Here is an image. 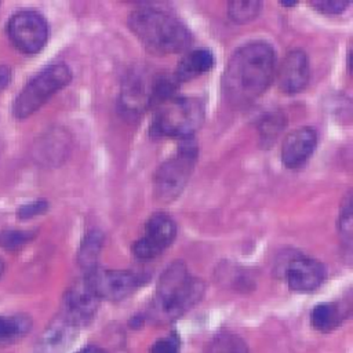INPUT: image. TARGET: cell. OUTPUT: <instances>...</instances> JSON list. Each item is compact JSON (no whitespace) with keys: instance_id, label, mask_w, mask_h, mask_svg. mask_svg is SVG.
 <instances>
[{"instance_id":"obj_1","label":"cell","mask_w":353,"mask_h":353,"mask_svg":"<svg viewBox=\"0 0 353 353\" xmlns=\"http://www.w3.org/2000/svg\"><path fill=\"white\" fill-rule=\"evenodd\" d=\"M276 74V52L266 41H251L239 47L228 61L222 87L225 98L244 106L259 98Z\"/></svg>"},{"instance_id":"obj_2","label":"cell","mask_w":353,"mask_h":353,"mask_svg":"<svg viewBox=\"0 0 353 353\" xmlns=\"http://www.w3.org/2000/svg\"><path fill=\"white\" fill-rule=\"evenodd\" d=\"M128 26L139 41L159 55L178 54L192 43L188 26L175 15L154 7H141L128 17Z\"/></svg>"},{"instance_id":"obj_3","label":"cell","mask_w":353,"mask_h":353,"mask_svg":"<svg viewBox=\"0 0 353 353\" xmlns=\"http://www.w3.org/2000/svg\"><path fill=\"white\" fill-rule=\"evenodd\" d=\"M204 295V283L193 276L185 263H171L160 276L150 314L160 323L179 319Z\"/></svg>"},{"instance_id":"obj_4","label":"cell","mask_w":353,"mask_h":353,"mask_svg":"<svg viewBox=\"0 0 353 353\" xmlns=\"http://www.w3.org/2000/svg\"><path fill=\"white\" fill-rule=\"evenodd\" d=\"M205 109L200 99L189 97H171L157 105L150 123L154 137L190 138L204 123Z\"/></svg>"},{"instance_id":"obj_5","label":"cell","mask_w":353,"mask_h":353,"mask_svg":"<svg viewBox=\"0 0 353 353\" xmlns=\"http://www.w3.org/2000/svg\"><path fill=\"white\" fill-rule=\"evenodd\" d=\"M72 80L70 69L63 63L50 65L39 72L14 101L12 112L17 119H26L39 110L55 92Z\"/></svg>"},{"instance_id":"obj_6","label":"cell","mask_w":353,"mask_h":353,"mask_svg":"<svg viewBox=\"0 0 353 353\" xmlns=\"http://www.w3.org/2000/svg\"><path fill=\"white\" fill-rule=\"evenodd\" d=\"M196 157V148L185 145L157 168L153 176V193L159 201H172L182 193L193 171Z\"/></svg>"},{"instance_id":"obj_7","label":"cell","mask_w":353,"mask_h":353,"mask_svg":"<svg viewBox=\"0 0 353 353\" xmlns=\"http://www.w3.org/2000/svg\"><path fill=\"white\" fill-rule=\"evenodd\" d=\"M8 36L12 44L23 54H36L47 43L48 25L36 11L25 10L14 14L8 21Z\"/></svg>"},{"instance_id":"obj_8","label":"cell","mask_w":353,"mask_h":353,"mask_svg":"<svg viewBox=\"0 0 353 353\" xmlns=\"http://www.w3.org/2000/svg\"><path fill=\"white\" fill-rule=\"evenodd\" d=\"M176 236V225L165 212H154L145 225L143 234L134 243L132 254L139 261L159 256Z\"/></svg>"},{"instance_id":"obj_9","label":"cell","mask_w":353,"mask_h":353,"mask_svg":"<svg viewBox=\"0 0 353 353\" xmlns=\"http://www.w3.org/2000/svg\"><path fill=\"white\" fill-rule=\"evenodd\" d=\"M84 280L99 299L108 301L125 299L142 284V277L131 270H108L101 268L85 273Z\"/></svg>"},{"instance_id":"obj_10","label":"cell","mask_w":353,"mask_h":353,"mask_svg":"<svg viewBox=\"0 0 353 353\" xmlns=\"http://www.w3.org/2000/svg\"><path fill=\"white\" fill-rule=\"evenodd\" d=\"M77 335L79 325L62 312L41 332L36 345V353H66Z\"/></svg>"},{"instance_id":"obj_11","label":"cell","mask_w":353,"mask_h":353,"mask_svg":"<svg viewBox=\"0 0 353 353\" xmlns=\"http://www.w3.org/2000/svg\"><path fill=\"white\" fill-rule=\"evenodd\" d=\"M309 77L310 69L307 55L299 48L291 50L284 57L276 73L279 88L285 94H296L302 91L307 85Z\"/></svg>"},{"instance_id":"obj_12","label":"cell","mask_w":353,"mask_h":353,"mask_svg":"<svg viewBox=\"0 0 353 353\" xmlns=\"http://www.w3.org/2000/svg\"><path fill=\"white\" fill-rule=\"evenodd\" d=\"M98 305L99 298L83 279L66 291L63 298V313L80 327L92 320Z\"/></svg>"},{"instance_id":"obj_13","label":"cell","mask_w":353,"mask_h":353,"mask_svg":"<svg viewBox=\"0 0 353 353\" xmlns=\"http://www.w3.org/2000/svg\"><path fill=\"white\" fill-rule=\"evenodd\" d=\"M317 145V134L312 127H299L287 134L281 145V161L287 168L303 165L313 154Z\"/></svg>"},{"instance_id":"obj_14","label":"cell","mask_w":353,"mask_h":353,"mask_svg":"<svg viewBox=\"0 0 353 353\" xmlns=\"http://www.w3.org/2000/svg\"><path fill=\"white\" fill-rule=\"evenodd\" d=\"M325 268L313 258H295L285 270L288 287L296 292H310L317 290L325 279Z\"/></svg>"},{"instance_id":"obj_15","label":"cell","mask_w":353,"mask_h":353,"mask_svg":"<svg viewBox=\"0 0 353 353\" xmlns=\"http://www.w3.org/2000/svg\"><path fill=\"white\" fill-rule=\"evenodd\" d=\"M212 66H214L212 52L207 48H199L188 52L181 59L172 76L175 81L179 84L208 72Z\"/></svg>"},{"instance_id":"obj_16","label":"cell","mask_w":353,"mask_h":353,"mask_svg":"<svg viewBox=\"0 0 353 353\" xmlns=\"http://www.w3.org/2000/svg\"><path fill=\"white\" fill-rule=\"evenodd\" d=\"M343 319V309L335 302L319 303L313 307L310 314L312 325L321 332H330L335 330Z\"/></svg>"},{"instance_id":"obj_17","label":"cell","mask_w":353,"mask_h":353,"mask_svg":"<svg viewBox=\"0 0 353 353\" xmlns=\"http://www.w3.org/2000/svg\"><path fill=\"white\" fill-rule=\"evenodd\" d=\"M32 328V319L26 314H0V345H8L23 338Z\"/></svg>"},{"instance_id":"obj_18","label":"cell","mask_w":353,"mask_h":353,"mask_svg":"<svg viewBox=\"0 0 353 353\" xmlns=\"http://www.w3.org/2000/svg\"><path fill=\"white\" fill-rule=\"evenodd\" d=\"M102 243H103V236L98 230H91L84 237L79 251V263L85 270V273L98 268L97 263H98Z\"/></svg>"},{"instance_id":"obj_19","label":"cell","mask_w":353,"mask_h":353,"mask_svg":"<svg viewBox=\"0 0 353 353\" xmlns=\"http://www.w3.org/2000/svg\"><path fill=\"white\" fill-rule=\"evenodd\" d=\"M204 353H248V347L239 335L222 332L207 343Z\"/></svg>"},{"instance_id":"obj_20","label":"cell","mask_w":353,"mask_h":353,"mask_svg":"<svg viewBox=\"0 0 353 353\" xmlns=\"http://www.w3.org/2000/svg\"><path fill=\"white\" fill-rule=\"evenodd\" d=\"M262 7L261 1L251 0V1H230L228 4V14L229 18L234 23H247L256 18Z\"/></svg>"},{"instance_id":"obj_21","label":"cell","mask_w":353,"mask_h":353,"mask_svg":"<svg viewBox=\"0 0 353 353\" xmlns=\"http://www.w3.org/2000/svg\"><path fill=\"white\" fill-rule=\"evenodd\" d=\"M36 236V232L33 230H15L8 229L0 232V245L4 250L15 251L28 244L30 240H33Z\"/></svg>"},{"instance_id":"obj_22","label":"cell","mask_w":353,"mask_h":353,"mask_svg":"<svg viewBox=\"0 0 353 353\" xmlns=\"http://www.w3.org/2000/svg\"><path fill=\"white\" fill-rule=\"evenodd\" d=\"M284 124H285V119L281 113H270L265 116V119L259 124V134H261L262 142L265 143L273 142L284 128Z\"/></svg>"},{"instance_id":"obj_23","label":"cell","mask_w":353,"mask_h":353,"mask_svg":"<svg viewBox=\"0 0 353 353\" xmlns=\"http://www.w3.org/2000/svg\"><path fill=\"white\" fill-rule=\"evenodd\" d=\"M338 226H339V233H341L342 243L350 250V247H352V201H350V193L343 199Z\"/></svg>"},{"instance_id":"obj_24","label":"cell","mask_w":353,"mask_h":353,"mask_svg":"<svg viewBox=\"0 0 353 353\" xmlns=\"http://www.w3.org/2000/svg\"><path fill=\"white\" fill-rule=\"evenodd\" d=\"M150 353H179V338L175 334L157 339L152 347Z\"/></svg>"},{"instance_id":"obj_25","label":"cell","mask_w":353,"mask_h":353,"mask_svg":"<svg viewBox=\"0 0 353 353\" xmlns=\"http://www.w3.org/2000/svg\"><path fill=\"white\" fill-rule=\"evenodd\" d=\"M310 6L323 14H341L349 6L346 0H316L310 1Z\"/></svg>"},{"instance_id":"obj_26","label":"cell","mask_w":353,"mask_h":353,"mask_svg":"<svg viewBox=\"0 0 353 353\" xmlns=\"http://www.w3.org/2000/svg\"><path fill=\"white\" fill-rule=\"evenodd\" d=\"M48 210V203L46 200H36L32 203H28L18 210V218L19 219H29L36 215H40Z\"/></svg>"},{"instance_id":"obj_27","label":"cell","mask_w":353,"mask_h":353,"mask_svg":"<svg viewBox=\"0 0 353 353\" xmlns=\"http://www.w3.org/2000/svg\"><path fill=\"white\" fill-rule=\"evenodd\" d=\"M11 80V72L7 66L0 65V91L4 90Z\"/></svg>"},{"instance_id":"obj_28","label":"cell","mask_w":353,"mask_h":353,"mask_svg":"<svg viewBox=\"0 0 353 353\" xmlns=\"http://www.w3.org/2000/svg\"><path fill=\"white\" fill-rule=\"evenodd\" d=\"M77 353H106V352L102 347H99V346L88 345V346L83 347L80 352H77Z\"/></svg>"},{"instance_id":"obj_29","label":"cell","mask_w":353,"mask_h":353,"mask_svg":"<svg viewBox=\"0 0 353 353\" xmlns=\"http://www.w3.org/2000/svg\"><path fill=\"white\" fill-rule=\"evenodd\" d=\"M3 270H4V262L0 259V276H1V273H3Z\"/></svg>"},{"instance_id":"obj_30","label":"cell","mask_w":353,"mask_h":353,"mask_svg":"<svg viewBox=\"0 0 353 353\" xmlns=\"http://www.w3.org/2000/svg\"><path fill=\"white\" fill-rule=\"evenodd\" d=\"M296 3H283V6H285V7H292V6H295Z\"/></svg>"}]
</instances>
